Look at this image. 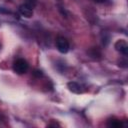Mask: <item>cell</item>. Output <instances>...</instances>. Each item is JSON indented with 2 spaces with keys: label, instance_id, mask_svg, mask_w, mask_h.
Masks as SVG:
<instances>
[{
  "label": "cell",
  "instance_id": "cell-1",
  "mask_svg": "<svg viewBox=\"0 0 128 128\" xmlns=\"http://www.w3.org/2000/svg\"><path fill=\"white\" fill-rule=\"evenodd\" d=\"M28 68H29V65H28L27 61L23 58H18L13 62V71L16 74H19V75L25 74L27 72Z\"/></svg>",
  "mask_w": 128,
  "mask_h": 128
},
{
  "label": "cell",
  "instance_id": "cell-2",
  "mask_svg": "<svg viewBox=\"0 0 128 128\" xmlns=\"http://www.w3.org/2000/svg\"><path fill=\"white\" fill-rule=\"evenodd\" d=\"M56 47H57L58 51L60 53H63V54L67 53L69 51V48H70L68 40L63 36H58L57 37V39H56Z\"/></svg>",
  "mask_w": 128,
  "mask_h": 128
},
{
  "label": "cell",
  "instance_id": "cell-3",
  "mask_svg": "<svg viewBox=\"0 0 128 128\" xmlns=\"http://www.w3.org/2000/svg\"><path fill=\"white\" fill-rule=\"evenodd\" d=\"M115 49L117 51H119L120 53H122L124 56H127L128 55V45H127V42L125 40H118L116 43H115Z\"/></svg>",
  "mask_w": 128,
  "mask_h": 128
},
{
  "label": "cell",
  "instance_id": "cell-4",
  "mask_svg": "<svg viewBox=\"0 0 128 128\" xmlns=\"http://www.w3.org/2000/svg\"><path fill=\"white\" fill-rule=\"evenodd\" d=\"M18 10H19V13H20L22 16L26 17V18H30V17H32V15H33V9L30 8V7H28V6L25 5V4L20 5Z\"/></svg>",
  "mask_w": 128,
  "mask_h": 128
},
{
  "label": "cell",
  "instance_id": "cell-5",
  "mask_svg": "<svg viewBox=\"0 0 128 128\" xmlns=\"http://www.w3.org/2000/svg\"><path fill=\"white\" fill-rule=\"evenodd\" d=\"M67 87H68V89H69L71 92L76 93V94H79V93H82V92H83L82 86H81L80 84H78L77 82H74V81L68 82Z\"/></svg>",
  "mask_w": 128,
  "mask_h": 128
},
{
  "label": "cell",
  "instance_id": "cell-6",
  "mask_svg": "<svg viewBox=\"0 0 128 128\" xmlns=\"http://www.w3.org/2000/svg\"><path fill=\"white\" fill-rule=\"evenodd\" d=\"M123 124L121 121H119L118 119H114V118H111L107 121V126L109 127H113V128H118V127H121Z\"/></svg>",
  "mask_w": 128,
  "mask_h": 128
},
{
  "label": "cell",
  "instance_id": "cell-7",
  "mask_svg": "<svg viewBox=\"0 0 128 128\" xmlns=\"http://www.w3.org/2000/svg\"><path fill=\"white\" fill-rule=\"evenodd\" d=\"M89 55H90V57H92V58H97V59H99L100 57H101V53H100V51L98 50V49H96V48H92L91 50H89Z\"/></svg>",
  "mask_w": 128,
  "mask_h": 128
},
{
  "label": "cell",
  "instance_id": "cell-8",
  "mask_svg": "<svg viewBox=\"0 0 128 128\" xmlns=\"http://www.w3.org/2000/svg\"><path fill=\"white\" fill-rule=\"evenodd\" d=\"M24 4L33 9L36 6V4H37V0H25V3Z\"/></svg>",
  "mask_w": 128,
  "mask_h": 128
},
{
  "label": "cell",
  "instance_id": "cell-9",
  "mask_svg": "<svg viewBox=\"0 0 128 128\" xmlns=\"http://www.w3.org/2000/svg\"><path fill=\"white\" fill-rule=\"evenodd\" d=\"M35 76H37V77H40V76H42V72L40 71V70H36V71H34V73H33Z\"/></svg>",
  "mask_w": 128,
  "mask_h": 128
},
{
  "label": "cell",
  "instance_id": "cell-10",
  "mask_svg": "<svg viewBox=\"0 0 128 128\" xmlns=\"http://www.w3.org/2000/svg\"><path fill=\"white\" fill-rule=\"evenodd\" d=\"M95 2H98V3H103V2H105V1H107V0H94Z\"/></svg>",
  "mask_w": 128,
  "mask_h": 128
},
{
  "label": "cell",
  "instance_id": "cell-11",
  "mask_svg": "<svg viewBox=\"0 0 128 128\" xmlns=\"http://www.w3.org/2000/svg\"><path fill=\"white\" fill-rule=\"evenodd\" d=\"M57 1H61V0H57Z\"/></svg>",
  "mask_w": 128,
  "mask_h": 128
}]
</instances>
